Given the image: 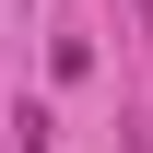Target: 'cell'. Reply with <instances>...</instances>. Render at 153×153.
Listing matches in <instances>:
<instances>
[{"label": "cell", "mask_w": 153, "mask_h": 153, "mask_svg": "<svg viewBox=\"0 0 153 153\" xmlns=\"http://www.w3.org/2000/svg\"><path fill=\"white\" fill-rule=\"evenodd\" d=\"M130 24H141V47H153V0H130Z\"/></svg>", "instance_id": "7a4b0ae2"}, {"label": "cell", "mask_w": 153, "mask_h": 153, "mask_svg": "<svg viewBox=\"0 0 153 153\" xmlns=\"http://www.w3.org/2000/svg\"><path fill=\"white\" fill-rule=\"evenodd\" d=\"M12 130H24V153H47V106H24V118H12Z\"/></svg>", "instance_id": "6da1fadb"}]
</instances>
